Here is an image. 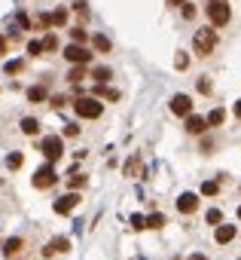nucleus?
<instances>
[{
  "mask_svg": "<svg viewBox=\"0 0 241 260\" xmlns=\"http://www.w3.org/2000/svg\"><path fill=\"white\" fill-rule=\"evenodd\" d=\"M83 77H86V64H76L74 71L67 74V80H71V83H79V80H83Z\"/></svg>",
  "mask_w": 241,
  "mask_h": 260,
  "instance_id": "5701e85b",
  "label": "nucleus"
},
{
  "mask_svg": "<svg viewBox=\"0 0 241 260\" xmlns=\"http://www.w3.org/2000/svg\"><path fill=\"white\" fill-rule=\"evenodd\" d=\"M196 208H199V196L196 193H180L177 196V211L180 214H192Z\"/></svg>",
  "mask_w": 241,
  "mask_h": 260,
  "instance_id": "1a4fd4ad",
  "label": "nucleus"
},
{
  "mask_svg": "<svg viewBox=\"0 0 241 260\" xmlns=\"http://www.w3.org/2000/svg\"><path fill=\"white\" fill-rule=\"evenodd\" d=\"M55 180H58V175H55L52 162H46V165H40L37 172H34V187H37V190H49V187H55Z\"/></svg>",
  "mask_w": 241,
  "mask_h": 260,
  "instance_id": "39448f33",
  "label": "nucleus"
},
{
  "mask_svg": "<svg viewBox=\"0 0 241 260\" xmlns=\"http://www.w3.org/2000/svg\"><path fill=\"white\" fill-rule=\"evenodd\" d=\"M34 28H37V31H46V28H52V16H49V13H40L37 19H34Z\"/></svg>",
  "mask_w": 241,
  "mask_h": 260,
  "instance_id": "6ab92c4d",
  "label": "nucleus"
},
{
  "mask_svg": "<svg viewBox=\"0 0 241 260\" xmlns=\"http://www.w3.org/2000/svg\"><path fill=\"white\" fill-rule=\"evenodd\" d=\"M199 92L208 95V92H211V83H208V80H199Z\"/></svg>",
  "mask_w": 241,
  "mask_h": 260,
  "instance_id": "58836bf2",
  "label": "nucleus"
},
{
  "mask_svg": "<svg viewBox=\"0 0 241 260\" xmlns=\"http://www.w3.org/2000/svg\"><path fill=\"white\" fill-rule=\"evenodd\" d=\"M168 3H171V6H183V3H186V0H168Z\"/></svg>",
  "mask_w": 241,
  "mask_h": 260,
  "instance_id": "79ce46f5",
  "label": "nucleus"
},
{
  "mask_svg": "<svg viewBox=\"0 0 241 260\" xmlns=\"http://www.w3.org/2000/svg\"><path fill=\"white\" fill-rule=\"evenodd\" d=\"M204 129H208V120H204V117H196V114L186 117V132L189 135H202Z\"/></svg>",
  "mask_w": 241,
  "mask_h": 260,
  "instance_id": "9b49d317",
  "label": "nucleus"
},
{
  "mask_svg": "<svg viewBox=\"0 0 241 260\" xmlns=\"http://www.w3.org/2000/svg\"><path fill=\"white\" fill-rule=\"evenodd\" d=\"M74 110H76V117H83V120H98L101 110H104V104H101L98 98H76Z\"/></svg>",
  "mask_w": 241,
  "mask_h": 260,
  "instance_id": "7ed1b4c3",
  "label": "nucleus"
},
{
  "mask_svg": "<svg viewBox=\"0 0 241 260\" xmlns=\"http://www.w3.org/2000/svg\"><path fill=\"white\" fill-rule=\"evenodd\" d=\"M189 260H208V257H204V254H192Z\"/></svg>",
  "mask_w": 241,
  "mask_h": 260,
  "instance_id": "37998d69",
  "label": "nucleus"
},
{
  "mask_svg": "<svg viewBox=\"0 0 241 260\" xmlns=\"http://www.w3.org/2000/svg\"><path fill=\"white\" fill-rule=\"evenodd\" d=\"M52 16V28H64L67 25V9H55V13H49Z\"/></svg>",
  "mask_w": 241,
  "mask_h": 260,
  "instance_id": "a211bd4d",
  "label": "nucleus"
},
{
  "mask_svg": "<svg viewBox=\"0 0 241 260\" xmlns=\"http://www.w3.org/2000/svg\"><path fill=\"white\" fill-rule=\"evenodd\" d=\"M58 49V37H55V34H49V37L43 40V52H55Z\"/></svg>",
  "mask_w": 241,
  "mask_h": 260,
  "instance_id": "a878e982",
  "label": "nucleus"
},
{
  "mask_svg": "<svg viewBox=\"0 0 241 260\" xmlns=\"http://www.w3.org/2000/svg\"><path fill=\"white\" fill-rule=\"evenodd\" d=\"M217 190H220L217 180H204V184H202V193H204V196H217Z\"/></svg>",
  "mask_w": 241,
  "mask_h": 260,
  "instance_id": "bb28decb",
  "label": "nucleus"
},
{
  "mask_svg": "<svg viewBox=\"0 0 241 260\" xmlns=\"http://www.w3.org/2000/svg\"><path fill=\"white\" fill-rule=\"evenodd\" d=\"M208 19L214 28H226L229 19H232V9H229L226 0H208Z\"/></svg>",
  "mask_w": 241,
  "mask_h": 260,
  "instance_id": "f03ea898",
  "label": "nucleus"
},
{
  "mask_svg": "<svg viewBox=\"0 0 241 260\" xmlns=\"http://www.w3.org/2000/svg\"><path fill=\"white\" fill-rule=\"evenodd\" d=\"M64 101H67L64 95H55V98H49V104H52L55 110H61V107H64Z\"/></svg>",
  "mask_w": 241,
  "mask_h": 260,
  "instance_id": "f704fd0d",
  "label": "nucleus"
},
{
  "mask_svg": "<svg viewBox=\"0 0 241 260\" xmlns=\"http://www.w3.org/2000/svg\"><path fill=\"white\" fill-rule=\"evenodd\" d=\"M21 132H25V135H31V138H34V135H40V120L25 117V120H21Z\"/></svg>",
  "mask_w": 241,
  "mask_h": 260,
  "instance_id": "ddd939ff",
  "label": "nucleus"
},
{
  "mask_svg": "<svg viewBox=\"0 0 241 260\" xmlns=\"http://www.w3.org/2000/svg\"><path fill=\"white\" fill-rule=\"evenodd\" d=\"M16 21H19L21 28H31V21H28V16H25V13H19V16H16Z\"/></svg>",
  "mask_w": 241,
  "mask_h": 260,
  "instance_id": "e433bc0d",
  "label": "nucleus"
},
{
  "mask_svg": "<svg viewBox=\"0 0 241 260\" xmlns=\"http://www.w3.org/2000/svg\"><path fill=\"white\" fill-rule=\"evenodd\" d=\"M235 117H238V120H241V98H238V101H235Z\"/></svg>",
  "mask_w": 241,
  "mask_h": 260,
  "instance_id": "a19ab883",
  "label": "nucleus"
},
{
  "mask_svg": "<svg viewBox=\"0 0 241 260\" xmlns=\"http://www.w3.org/2000/svg\"><path fill=\"white\" fill-rule=\"evenodd\" d=\"M92 77H95V80H98V83H107V80H110V77H113V74L107 71V67H95V74H92Z\"/></svg>",
  "mask_w": 241,
  "mask_h": 260,
  "instance_id": "c756f323",
  "label": "nucleus"
},
{
  "mask_svg": "<svg viewBox=\"0 0 241 260\" xmlns=\"http://www.w3.org/2000/svg\"><path fill=\"white\" fill-rule=\"evenodd\" d=\"M171 114L189 117V114H192V98H189V95H174V98H171Z\"/></svg>",
  "mask_w": 241,
  "mask_h": 260,
  "instance_id": "0eeeda50",
  "label": "nucleus"
},
{
  "mask_svg": "<svg viewBox=\"0 0 241 260\" xmlns=\"http://www.w3.org/2000/svg\"><path fill=\"white\" fill-rule=\"evenodd\" d=\"M21 245H25V242H21L19 236H13V239H6V242H3V254H6V257L19 254V251H21Z\"/></svg>",
  "mask_w": 241,
  "mask_h": 260,
  "instance_id": "4468645a",
  "label": "nucleus"
},
{
  "mask_svg": "<svg viewBox=\"0 0 241 260\" xmlns=\"http://www.w3.org/2000/svg\"><path fill=\"white\" fill-rule=\"evenodd\" d=\"M64 59L71 61V64H89L92 61V52L86 46H79V43H71V46L64 49Z\"/></svg>",
  "mask_w": 241,
  "mask_h": 260,
  "instance_id": "423d86ee",
  "label": "nucleus"
},
{
  "mask_svg": "<svg viewBox=\"0 0 241 260\" xmlns=\"http://www.w3.org/2000/svg\"><path fill=\"white\" fill-rule=\"evenodd\" d=\"M76 205H79V196H76V193H64L61 199H55L52 208H55V214H71Z\"/></svg>",
  "mask_w": 241,
  "mask_h": 260,
  "instance_id": "6e6552de",
  "label": "nucleus"
},
{
  "mask_svg": "<svg viewBox=\"0 0 241 260\" xmlns=\"http://www.w3.org/2000/svg\"><path fill=\"white\" fill-rule=\"evenodd\" d=\"M21 67H25V61H21V59H13V61H6V74H19Z\"/></svg>",
  "mask_w": 241,
  "mask_h": 260,
  "instance_id": "2f4dec72",
  "label": "nucleus"
},
{
  "mask_svg": "<svg viewBox=\"0 0 241 260\" xmlns=\"http://www.w3.org/2000/svg\"><path fill=\"white\" fill-rule=\"evenodd\" d=\"M21 162H25V156H21V153H9V160H6V165L13 168V172H16V168H21Z\"/></svg>",
  "mask_w": 241,
  "mask_h": 260,
  "instance_id": "c85d7f7f",
  "label": "nucleus"
},
{
  "mask_svg": "<svg viewBox=\"0 0 241 260\" xmlns=\"http://www.w3.org/2000/svg\"><path fill=\"white\" fill-rule=\"evenodd\" d=\"M92 46H95L98 52H110V49H113V43L104 37V34H95V37H92Z\"/></svg>",
  "mask_w": 241,
  "mask_h": 260,
  "instance_id": "2eb2a0df",
  "label": "nucleus"
},
{
  "mask_svg": "<svg viewBox=\"0 0 241 260\" xmlns=\"http://www.w3.org/2000/svg\"><path fill=\"white\" fill-rule=\"evenodd\" d=\"M174 67H177V71H186V67H189V55H186V52H177Z\"/></svg>",
  "mask_w": 241,
  "mask_h": 260,
  "instance_id": "cd10ccee",
  "label": "nucleus"
},
{
  "mask_svg": "<svg viewBox=\"0 0 241 260\" xmlns=\"http://www.w3.org/2000/svg\"><path fill=\"white\" fill-rule=\"evenodd\" d=\"M28 101H34V104L46 101V86H31V89H28Z\"/></svg>",
  "mask_w": 241,
  "mask_h": 260,
  "instance_id": "dca6fc26",
  "label": "nucleus"
},
{
  "mask_svg": "<svg viewBox=\"0 0 241 260\" xmlns=\"http://www.w3.org/2000/svg\"><path fill=\"white\" fill-rule=\"evenodd\" d=\"M204 120H208V126H220V122L226 120V110H223V107H217V110H211V114L204 117Z\"/></svg>",
  "mask_w": 241,
  "mask_h": 260,
  "instance_id": "f3484780",
  "label": "nucleus"
},
{
  "mask_svg": "<svg viewBox=\"0 0 241 260\" xmlns=\"http://www.w3.org/2000/svg\"><path fill=\"white\" fill-rule=\"evenodd\" d=\"M95 95H101V98H107V101H119V92H116V89H104V83H101V86L95 89Z\"/></svg>",
  "mask_w": 241,
  "mask_h": 260,
  "instance_id": "aec40b11",
  "label": "nucleus"
},
{
  "mask_svg": "<svg viewBox=\"0 0 241 260\" xmlns=\"http://www.w3.org/2000/svg\"><path fill=\"white\" fill-rule=\"evenodd\" d=\"M64 135H67V138H74V135H79V126H67Z\"/></svg>",
  "mask_w": 241,
  "mask_h": 260,
  "instance_id": "ea45409f",
  "label": "nucleus"
},
{
  "mask_svg": "<svg viewBox=\"0 0 241 260\" xmlns=\"http://www.w3.org/2000/svg\"><path fill=\"white\" fill-rule=\"evenodd\" d=\"M147 227L162 230V227H165V218H162V214H150V218H147Z\"/></svg>",
  "mask_w": 241,
  "mask_h": 260,
  "instance_id": "393cba45",
  "label": "nucleus"
},
{
  "mask_svg": "<svg viewBox=\"0 0 241 260\" xmlns=\"http://www.w3.org/2000/svg\"><path fill=\"white\" fill-rule=\"evenodd\" d=\"M71 40H74V43H79V46H83V43L89 40V34H86V28H79V25H76V28H71Z\"/></svg>",
  "mask_w": 241,
  "mask_h": 260,
  "instance_id": "412c9836",
  "label": "nucleus"
},
{
  "mask_svg": "<svg viewBox=\"0 0 241 260\" xmlns=\"http://www.w3.org/2000/svg\"><path fill=\"white\" fill-rule=\"evenodd\" d=\"M6 49H9V40L3 37V34H0V55H6Z\"/></svg>",
  "mask_w": 241,
  "mask_h": 260,
  "instance_id": "4c0bfd02",
  "label": "nucleus"
},
{
  "mask_svg": "<svg viewBox=\"0 0 241 260\" xmlns=\"http://www.w3.org/2000/svg\"><path fill=\"white\" fill-rule=\"evenodd\" d=\"M192 16H196V6L186 0V3H183V19H192Z\"/></svg>",
  "mask_w": 241,
  "mask_h": 260,
  "instance_id": "c9c22d12",
  "label": "nucleus"
},
{
  "mask_svg": "<svg viewBox=\"0 0 241 260\" xmlns=\"http://www.w3.org/2000/svg\"><path fill=\"white\" fill-rule=\"evenodd\" d=\"M238 218H241V205H238Z\"/></svg>",
  "mask_w": 241,
  "mask_h": 260,
  "instance_id": "c03bdc74",
  "label": "nucleus"
},
{
  "mask_svg": "<svg viewBox=\"0 0 241 260\" xmlns=\"http://www.w3.org/2000/svg\"><path fill=\"white\" fill-rule=\"evenodd\" d=\"M67 184H71V190H79V187L86 184V175H79L76 168H74V172H71V178H67Z\"/></svg>",
  "mask_w": 241,
  "mask_h": 260,
  "instance_id": "4be33fe9",
  "label": "nucleus"
},
{
  "mask_svg": "<svg viewBox=\"0 0 241 260\" xmlns=\"http://www.w3.org/2000/svg\"><path fill=\"white\" fill-rule=\"evenodd\" d=\"M137 172H141V162H137V160H134V156H131V160H129V162H125V175H131V178H134Z\"/></svg>",
  "mask_w": 241,
  "mask_h": 260,
  "instance_id": "7c9ffc66",
  "label": "nucleus"
},
{
  "mask_svg": "<svg viewBox=\"0 0 241 260\" xmlns=\"http://www.w3.org/2000/svg\"><path fill=\"white\" fill-rule=\"evenodd\" d=\"M28 55H43V40H31L28 43Z\"/></svg>",
  "mask_w": 241,
  "mask_h": 260,
  "instance_id": "473e14b6",
  "label": "nucleus"
},
{
  "mask_svg": "<svg viewBox=\"0 0 241 260\" xmlns=\"http://www.w3.org/2000/svg\"><path fill=\"white\" fill-rule=\"evenodd\" d=\"M40 153H43L49 162L61 160V153H64V141H61V135H49V138H43V141H40Z\"/></svg>",
  "mask_w": 241,
  "mask_h": 260,
  "instance_id": "20e7f679",
  "label": "nucleus"
},
{
  "mask_svg": "<svg viewBox=\"0 0 241 260\" xmlns=\"http://www.w3.org/2000/svg\"><path fill=\"white\" fill-rule=\"evenodd\" d=\"M55 251H58V254H64V251H71V242H67V239H52L49 245L43 248V257H52Z\"/></svg>",
  "mask_w": 241,
  "mask_h": 260,
  "instance_id": "f8f14e48",
  "label": "nucleus"
},
{
  "mask_svg": "<svg viewBox=\"0 0 241 260\" xmlns=\"http://www.w3.org/2000/svg\"><path fill=\"white\" fill-rule=\"evenodd\" d=\"M204 220H208L211 227H220V220H223V211H220V208H211V211H208V218H204Z\"/></svg>",
  "mask_w": 241,
  "mask_h": 260,
  "instance_id": "b1692460",
  "label": "nucleus"
},
{
  "mask_svg": "<svg viewBox=\"0 0 241 260\" xmlns=\"http://www.w3.org/2000/svg\"><path fill=\"white\" fill-rule=\"evenodd\" d=\"M214 46H217V31L214 28H199L196 37H192V49H196V55L208 59V55L214 52Z\"/></svg>",
  "mask_w": 241,
  "mask_h": 260,
  "instance_id": "f257e3e1",
  "label": "nucleus"
},
{
  "mask_svg": "<svg viewBox=\"0 0 241 260\" xmlns=\"http://www.w3.org/2000/svg\"><path fill=\"white\" fill-rule=\"evenodd\" d=\"M238 236V230L232 227V223H220V227H217V233H214V239H217V245H229Z\"/></svg>",
  "mask_w": 241,
  "mask_h": 260,
  "instance_id": "9d476101",
  "label": "nucleus"
},
{
  "mask_svg": "<svg viewBox=\"0 0 241 260\" xmlns=\"http://www.w3.org/2000/svg\"><path fill=\"white\" fill-rule=\"evenodd\" d=\"M131 227H134V230H144V227H147V218H141V214H131Z\"/></svg>",
  "mask_w": 241,
  "mask_h": 260,
  "instance_id": "72a5a7b5",
  "label": "nucleus"
}]
</instances>
